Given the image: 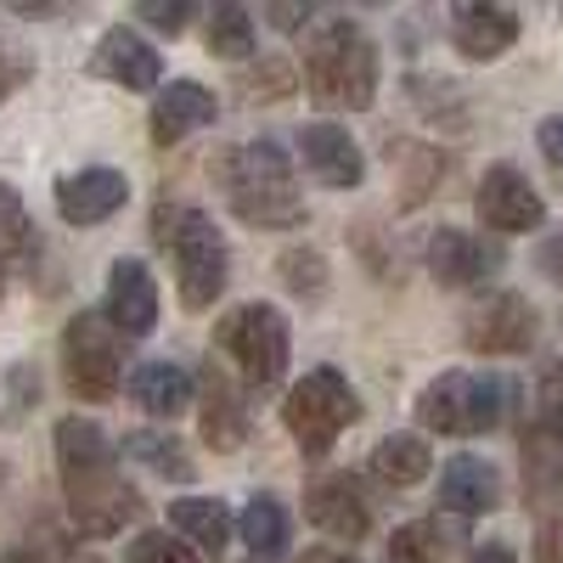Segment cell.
Wrapping results in <instances>:
<instances>
[{
  "label": "cell",
  "mask_w": 563,
  "mask_h": 563,
  "mask_svg": "<svg viewBox=\"0 0 563 563\" xmlns=\"http://www.w3.org/2000/svg\"><path fill=\"white\" fill-rule=\"evenodd\" d=\"M57 474H63V496H68L79 536H119L141 512V496L124 485L119 451L97 417L57 422Z\"/></svg>",
  "instance_id": "1"
},
{
  "label": "cell",
  "mask_w": 563,
  "mask_h": 563,
  "mask_svg": "<svg viewBox=\"0 0 563 563\" xmlns=\"http://www.w3.org/2000/svg\"><path fill=\"white\" fill-rule=\"evenodd\" d=\"M214 180H220V198L225 209L238 214L254 231H288L305 220V198H299V180L294 164L276 141H243V147H225L214 158Z\"/></svg>",
  "instance_id": "2"
},
{
  "label": "cell",
  "mask_w": 563,
  "mask_h": 563,
  "mask_svg": "<svg viewBox=\"0 0 563 563\" xmlns=\"http://www.w3.org/2000/svg\"><path fill=\"white\" fill-rule=\"evenodd\" d=\"M305 85L327 113H366L378 97V45L355 18H327L305 40Z\"/></svg>",
  "instance_id": "3"
},
{
  "label": "cell",
  "mask_w": 563,
  "mask_h": 563,
  "mask_svg": "<svg viewBox=\"0 0 563 563\" xmlns=\"http://www.w3.org/2000/svg\"><path fill=\"white\" fill-rule=\"evenodd\" d=\"M512 406V384L490 378V372H440V378L417 395V422L429 434L474 440L490 434Z\"/></svg>",
  "instance_id": "4"
},
{
  "label": "cell",
  "mask_w": 563,
  "mask_h": 563,
  "mask_svg": "<svg viewBox=\"0 0 563 563\" xmlns=\"http://www.w3.org/2000/svg\"><path fill=\"white\" fill-rule=\"evenodd\" d=\"M355 417H361V395L350 389V378H344V372H333V366L305 372V378L288 389V400H282V429L294 434V445L305 456H327V451H333V440L350 429Z\"/></svg>",
  "instance_id": "5"
},
{
  "label": "cell",
  "mask_w": 563,
  "mask_h": 563,
  "mask_svg": "<svg viewBox=\"0 0 563 563\" xmlns=\"http://www.w3.org/2000/svg\"><path fill=\"white\" fill-rule=\"evenodd\" d=\"M214 344L231 366H238V378L249 389H276L282 372H288L294 333H288V316H282L276 305H238L231 316H220Z\"/></svg>",
  "instance_id": "6"
},
{
  "label": "cell",
  "mask_w": 563,
  "mask_h": 563,
  "mask_svg": "<svg viewBox=\"0 0 563 563\" xmlns=\"http://www.w3.org/2000/svg\"><path fill=\"white\" fill-rule=\"evenodd\" d=\"M63 378L79 400L102 406L124 384V333L102 310H79L63 327Z\"/></svg>",
  "instance_id": "7"
},
{
  "label": "cell",
  "mask_w": 563,
  "mask_h": 563,
  "mask_svg": "<svg viewBox=\"0 0 563 563\" xmlns=\"http://www.w3.org/2000/svg\"><path fill=\"white\" fill-rule=\"evenodd\" d=\"M169 254H175L180 305H186V310H209V305L225 294V276H231V249H225V238H220V225H214L203 209H180Z\"/></svg>",
  "instance_id": "8"
},
{
  "label": "cell",
  "mask_w": 563,
  "mask_h": 563,
  "mask_svg": "<svg viewBox=\"0 0 563 563\" xmlns=\"http://www.w3.org/2000/svg\"><path fill=\"white\" fill-rule=\"evenodd\" d=\"M462 344L474 355H525L536 344V305L525 294H485L462 316Z\"/></svg>",
  "instance_id": "9"
},
{
  "label": "cell",
  "mask_w": 563,
  "mask_h": 563,
  "mask_svg": "<svg viewBox=\"0 0 563 563\" xmlns=\"http://www.w3.org/2000/svg\"><path fill=\"white\" fill-rule=\"evenodd\" d=\"M474 214H479V225L496 231V238H519V231H536L547 220V203L525 180V169L490 164L485 180H479V192H474Z\"/></svg>",
  "instance_id": "10"
},
{
  "label": "cell",
  "mask_w": 563,
  "mask_h": 563,
  "mask_svg": "<svg viewBox=\"0 0 563 563\" xmlns=\"http://www.w3.org/2000/svg\"><path fill=\"white\" fill-rule=\"evenodd\" d=\"M305 519L333 541H361L372 530V501L355 474H321L305 485Z\"/></svg>",
  "instance_id": "11"
},
{
  "label": "cell",
  "mask_w": 563,
  "mask_h": 563,
  "mask_svg": "<svg viewBox=\"0 0 563 563\" xmlns=\"http://www.w3.org/2000/svg\"><path fill=\"white\" fill-rule=\"evenodd\" d=\"M422 260H429L440 288H474V282H485L501 265V243L479 238V231H462V225H440L429 249H422Z\"/></svg>",
  "instance_id": "12"
},
{
  "label": "cell",
  "mask_w": 563,
  "mask_h": 563,
  "mask_svg": "<svg viewBox=\"0 0 563 563\" xmlns=\"http://www.w3.org/2000/svg\"><path fill=\"white\" fill-rule=\"evenodd\" d=\"M52 198H57V214H63L68 225H102V220H113V214L130 203V180H124V169L97 164V169L63 175Z\"/></svg>",
  "instance_id": "13"
},
{
  "label": "cell",
  "mask_w": 563,
  "mask_h": 563,
  "mask_svg": "<svg viewBox=\"0 0 563 563\" xmlns=\"http://www.w3.org/2000/svg\"><path fill=\"white\" fill-rule=\"evenodd\" d=\"M299 164L310 169V180L333 186V192H355V186L366 180V153L339 124H305L299 130Z\"/></svg>",
  "instance_id": "14"
},
{
  "label": "cell",
  "mask_w": 563,
  "mask_h": 563,
  "mask_svg": "<svg viewBox=\"0 0 563 563\" xmlns=\"http://www.w3.org/2000/svg\"><path fill=\"white\" fill-rule=\"evenodd\" d=\"M90 74H102L124 90H158L164 79V57L147 34H135L124 23H113L102 40H97V57H90Z\"/></svg>",
  "instance_id": "15"
},
{
  "label": "cell",
  "mask_w": 563,
  "mask_h": 563,
  "mask_svg": "<svg viewBox=\"0 0 563 563\" xmlns=\"http://www.w3.org/2000/svg\"><path fill=\"white\" fill-rule=\"evenodd\" d=\"M102 316L119 327L124 339H147L158 327V282L141 260H113L108 271V305Z\"/></svg>",
  "instance_id": "16"
},
{
  "label": "cell",
  "mask_w": 563,
  "mask_h": 563,
  "mask_svg": "<svg viewBox=\"0 0 563 563\" xmlns=\"http://www.w3.org/2000/svg\"><path fill=\"white\" fill-rule=\"evenodd\" d=\"M214 113H220V102H214V90H209V85H198V79H169V85L158 90V102H153L147 130H153L158 147H175V141L209 130Z\"/></svg>",
  "instance_id": "17"
},
{
  "label": "cell",
  "mask_w": 563,
  "mask_h": 563,
  "mask_svg": "<svg viewBox=\"0 0 563 563\" xmlns=\"http://www.w3.org/2000/svg\"><path fill=\"white\" fill-rule=\"evenodd\" d=\"M451 40L467 63H496L519 40V12L490 7V0H467V7L451 12Z\"/></svg>",
  "instance_id": "18"
},
{
  "label": "cell",
  "mask_w": 563,
  "mask_h": 563,
  "mask_svg": "<svg viewBox=\"0 0 563 563\" xmlns=\"http://www.w3.org/2000/svg\"><path fill=\"white\" fill-rule=\"evenodd\" d=\"M198 406H203V440L214 451H238L249 440V406H243V389L225 378V372L209 361L203 378H198Z\"/></svg>",
  "instance_id": "19"
},
{
  "label": "cell",
  "mask_w": 563,
  "mask_h": 563,
  "mask_svg": "<svg viewBox=\"0 0 563 563\" xmlns=\"http://www.w3.org/2000/svg\"><path fill=\"white\" fill-rule=\"evenodd\" d=\"M440 507L456 519H479V512L501 507V474L485 456H451L440 474Z\"/></svg>",
  "instance_id": "20"
},
{
  "label": "cell",
  "mask_w": 563,
  "mask_h": 563,
  "mask_svg": "<svg viewBox=\"0 0 563 563\" xmlns=\"http://www.w3.org/2000/svg\"><path fill=\"white\" fill-rule=\"evenodd\" d=\"M130 395H135L141 411H153V417H180L186 406L198 400V384H192V372L175 366V361H141L135 378H130Z\"/></svg>",
  "instance_id": "21"
},
{
  "label": "cell",
  "mask_w": 563,
  "mask_h": 563,
  "mask_svg": "<svg viewBox=\"0 0 563 563\" xmlns=\"http://www.w3.org/2000/svg\"><path fill=\"white\" fill-rule=\"evenodd\" d=\"M434 467V451L422 434H384L378 445H372V479L389 485V490H411L429 479Z\"/></svg>",
  "instance_id": "22"
},
{
  "label": "cell",
  "mask_w": 563,
  "mask_h": 563,
  "mask_svg": "<svg viewBox=\"0 0 563 563\" xmlns=\"http://www.w3.org/2000/svg\"><path fill=\"white\" fill-rule=\"evenodd\" d=\"M169 530H175L186 547L220 558L225 541H231V512H225L214 496H180V501H169Z\"/></svg>",
  "instance_id": "23"
},
{
  "label": "cell",
  "mask_w": 563,
  "mask_h": 563,
  "mask_svg": "<svg viewBox=\"0 0 563 563\" xmlns=\"http://www.w3.org/2000/svg\"><path fill=\"white\" fill-rule=\"evenodd\" d=\"M525 490H530V501L563 496V434H552L547 422H536L525 434Z\"/></svg>",
  "instance_id": "24"
},
{
  "label": "cell",
  "mask_w": 563,
  "mask_h": 563,
  "mask_svg": "<svg viewBox=\"0 0 563 563\" xmlns=\"http://www.w3.org/2000/svg\"><path fill=\"white\" fill-rule=\"evenodd\" d=\"M238 530H243V541H249L254 558H282V552H288V541H294L288 507H282L276 496H254V501L243 507Z\"/></svg>",
  "instance_id": "25"
},
{
  "label": "cell",
  "mask_w": 563,
  "mask_h": 563,
  "mask_svg": "<svg viewBox=\"0 0 563 563\" xmlns=\"http://www.w3.org/2000/svg\"><path fill=\"white\" fill-rule=\"evenodd\" d=\"M124 456H135L141 467H153L158 479H175V485H186V479L198 474L192 456H186V445H180L175 434H158V429H135V434H124Z\"/></svg>",
  "instance_id": "26"
},
{
  "label": "cell",
  "mask_w": 563,
  "mask_h": 563,
  "mask_svg": "<svg viewBox=\"0 0 563 563\" xmlns=\"http://www.w3.org/2000/svg\"><path fill=\"white\" fill-rule=\"evenodd\" d=\"M203 45H209V57H225V63L254 57V18L225 0V7H214L209 23H203Z\"/></svg>",
  "instance_id": "27"
},
{
  "label": "cell",
  "mask_w": 563,
  "mask_h": 563,
  "mask_svg": "<svg viewBox=\"0 0 563 563\" xmlns=\"http://www.w3.org/2000/svg\"><path fill=\"white\" fill-rule=\"evenodd\" d=\"M445 552H451V541H445L440 519H417L389 536V563H445Z\"/></svg>",
  "instance_id": "28"
},
{
  "label": "cell",
  "mask_w": 563,
  "mask_h": 563,
  "mask_svg": "<svg viewBox=\"0 0 563 563\" xmlns=\"http://www.w3.org/2000/svg\"><path fill=\"white\" fill-rule=\"evenodd\" d=\"M40 243H34V220L23 209V198L0 180V260H29Z\"/></svg>",
  "instance_id": "29"
},
{
  "label": "cell",
  "mask_w": 563,
  "mask_h": 563,
  "mask_svg": "<svg viewBox=\"0 0 563 563\" xmlns=\"http://www.w3.org/2000/svg\"><path fill=\"white\" fill-rule=\"evenodd\" d=\"M276 271H282V282H288L299 299H321V288H327V260L316 249H288L276 260Z\"/></svg>",
  "instance_id": "30"
},
{
  "label": "cell",
  "mask_w": 563,
  "mask_h": 563,
  "mask_svg": "<svg viewBox=\"0 0 563 563\" xmlns=\"http://www.w3.org/2000/svg\"><path fill=\"white\" fill-rule=\"evenodd\" d=\"M124 563H198V552L186 547L180 536L169 541V530H141L124 552Z\"/></svg>",
  "instance_id": "31"
},
{
  "label": "cell",
  "mask_w": 563,
  "mask_h": 563,
  "mask_svg": "<svg viewBox=\"0 0 563 563\" xmlns=\"http://www.w3.org/2000/svg\"><path fill=\"white\" fill-rule=\"evenodd\" d=\"M135 18L153 23V29H164V34H175V29L192 23V0H169V7H164V0H141Z\"/></svg>",
  "instance_id": "32"
},
{
  "label": "cell",
  "mask_w": 563,
  "mask_h": 563,
  "mask_svg": "<svg viewBox=\"0 0 563 563\" xmlns=\"http://www.w3.org/2000/svg\"><path fill=\"white\" fill-rule=\"evenodd\" d=\"M29 74H34V63L18 52V45H12L7 34H0V102H7V97H12V90H18Z\"/></svg>",
  "instance_id": "33"
},
{
  "label": "cell",
  "mask_w": 563,
  "mask_h": 563,
  "mask_svg": "<svg viewBox=\"0 0 563 563\" xmlns=\"http://www.w3.org/2000/svg\"><path fill=\"white\" fill-rule=\"evenodd\" d=\"M536 265H541V276H547V282H558V288H563V225H552V231H547V243H541Z\"/></svg>",
  "instance_id": "34"
},
{
  "label": "cell",
  "mask_w": 563,
  "mask_h": 563,
  "mask_svg": "<svg viewBox=\"0 0 563 563\" xmlns=\"http://www.w3.org/2000/svg\"><path fill=\"white\" fill-rule=\"evenodd\" d=\"M536 141H541V158H547L552 169H563V113H552V119H541V130H536Z\"/></svg>",
  "instance_id": "35"
},
{
  "label": "cell",
  "mask_w": 563,
  "mask_h": 563,
  "mask_svg": "<svg viewBox=\"0 0 563 563\" xmlns=\"http://www.w3.org/2000/svg\"><path fill=\"white\" fill-rule=\"evenodd\" d=\"M536 563H563V519L541 525V536H536Z\"/></svg>",
  "instance_id": "36"
},
{
  "label": "cell",
  "mask_w": 563,
  "mask_h": 563,
  "mask_svg": "<svg viewBox=\"0 0 563 563\" xmlns=\"http://www.w3.org/2000/svg\"><path fill=\"white\" fill-rule=\"evenodd\" d=\"M467 563H519V558H512V547H501V541H485V547H474Z\"/></svg>",
  "instance_id": "37"
},
{
  "label": "cell",
  "mask_w": 563,
  "mask_h": 563,
  "mask_svg": "<svg viewBox=\"0 0 563 563\" xmlns=\"http://www.w3.org/2000/svg\"><path fill=\"white\" fill-rule=\"evenodd\" d=\"M305 563H361V558L355 552H339V547H310Z\"/></svg>",
  "instance_id": "38"
},
{
  "label": "cell",
  "mask_w": 563,
  "mask_h": 563,
  "mask_svg": "<svg viewBox=\"0 0 563 563\" xmlns=\"http://www.w3.org/2000/svg\"><path fill=\"white\" fill-rule=\"evenodd\" d=\"M310 12H299V7H271V23H282V29H294V23H305Z\"/></svg>",
  "instance_id": "39"
},
{
  "label": "cell",
  "mask_w": 563,
  "mask_h": 563,
  "mask_svg": "<svg viewBox=\"0 0 563 563\" xmlns=\"http://www.w3.org/2000/svg\"><path fill=\"white\" fill-rule=\"evenodd\" d=\"M0 563H40V558H34V552H7Z\"/></svg>",
  "instance_id": "40"
},
{
  "label": "cell",
  "mask_w": 563,
  "mask_h": 563,
  "mask_svg": "<svg viewBox=\"0 0 563 563\" xmlns=\"http://www.w3.org/2000/svg\"><path fill=\"white\" fill-rule=\"evenodd\" d=\"M74 563H108V558H97V552H85V558H74Z\"/></svg>",
  "instance_id": "41"
},
{
  "label": "cell",
  "mask_w": 563,
  "mask_h": 563,
  "mask_svg": "<svg viewBox=\"0 0 563 563\" xmlns=\"http://www.w3.org/2000/svg\"><path fill=\"white\" fill-rule=\"evenodd\" d=\"M0 294H7V276H0Z\"/></svg>",
  "instance_id": "42"
}]
</instances>
